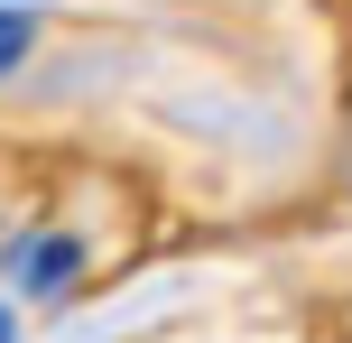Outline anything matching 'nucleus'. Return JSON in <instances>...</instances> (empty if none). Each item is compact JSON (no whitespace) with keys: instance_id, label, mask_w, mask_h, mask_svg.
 <instances>
[{"instance_id":"f03ea898","label":"nucleus","mask_w":352,"mask_h":343,"mask_svg":"<svg viewBox=\"0 0 352 343\" xmlns=\"http://www.w3.org/2000/svg\"><path fill=\"white\" fill-rule=\"evenodd\" d=\"M19 56H28V19H19V10H0V74H10Z\"/></svg>"},{"instance_id":"7ed1b4c3","label":"nucleus","mask_w":352,"mask_h":343,"mask_svg":"<svg viewBox=\"0 0 352 343\" xmlns=\"http://www.w3.org/2000/svg\"><path fill=\"white\" fill-rule=\"evenodd\" d=\"M0 343H10V316H0Z\"/></svg>"},{"instance_id":"f257e3e1","label":"nucleus","mask_w":352,"mask_h":343,"mask_svg":"<svg viewBox=\"0 0 352 343\" xmlns=\"http://www.w3.org/2000/svg\"><path fill=\"white\" fill-rule=\"evenodd\" d=\"M74 278V241H37L28 251V288H65Z\"/></svg>"}]
</instances>
